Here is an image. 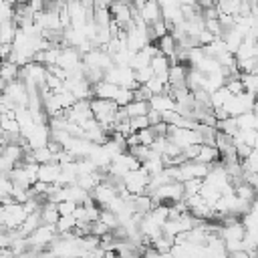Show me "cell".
Returning <instances> with one entry per match:
<instances>
[{
  "label": "cell",
  "instance_id": "1",
  "mask_svg": "<svg viewBox=\"0 0 258 258\" xmlns=\"http://www.w3.org/2000/svg\"><path fill=\"white\" fill-rule=\"evenodd\" d=\"M149 173L139 167V169H129L125 175H123V183H125V189L131 194V196H141V194H147V183H149Z\"/></svg>",
  "mask_w": 258,
  "mask_h": 258
},
{
  "label": "cell",
  "instance_id": "2",
  "mask_svg": "<svg viewBox=\"0 0 258 258\" xmlns=\"http://www.w3.org/2000/svg\"><path fill=\"white\" fill-rule=\"evenodd\" d=\"M56 236H58V232H56V226H54V224H40V226L26 238V242H28L30 248L46 250V248L50 246V242H52Z\"/></svg>",
  "mask_w": 258,
  "mask_h": 258
},
{
  "label": "cell",
  "instance_id": "3",
  "mask_svg": "<svg viewBox=\"0 0 258 258\" xmlns=\"http://www.w3.org/2000/svg\"><path fill=\"white\" fill-rule=\"evenodd\" d=\"M210 167H212V163L208 165V163H200V161H196V159H187V161H183L181 165H177L179 175H181V181H185V179H194V177L204 179V177L208 175Z\"/></svg>",
  "mask_w": 258,
  "mask_h": 258
},
{
  "label": "cell",
  "instance_id": "4",
  "mask_svg": "<svg viewBox=\"0 0 258 258\" xmlns=\"http://www.w3.org/2000/svg\"><path fill=\"white\" fill-rule=\"evenodd\" d=\"M2 208H4V226H6L8 230H16V228L24 222V218L28 216V214L24 212L22 204H18V202L6 204V206H2Z\"/></svg>",
  "mask_w": 258,
  "mask_h": 258
},
{
  "label": "cell",
  "instance_id": "5",
  "mask_svg": "<svg viewBox=\"0 0 258 258\" xmlns=\"http://www.w3.org/2000/svg\"><path fill=\"white\" fill-rule=\"evenodd\" d=\"M81 62H83V54H81L75 46H62V48H60L58 60H56V64H58L60 69L71 71V69H75V67L81 64Z\"/></svg>",
  "mask_w": 258,
  "mask_h": 258
},
{
  "label": "cell",
  "instance_id": "6",
  "mask_svg": "<svg viewBox=\"0 0 258 258\" xmlns=\"http://www.w3.org/2000/svg\"><path fill=\"white\" fill-rule=\"evenodd\" d=\"M91 194V198L95 200V204L97 206H101V208H105L109 202H113L115 198H117V191L109 185V183H105V181H101L93 191H89Z\"/></svg>",
  "mask_w": 258,
  "mask_h": 258
},
{
  "label": "cell",
  "instance_id": "7",
  "mask_svg": "<svg viewBox=\"0 0 258 258\" xmlns=\"http://www.w3.org/2000/svg\"><path fill=\"white\" fill-rule=\"evenodd\" d=\"M187 71H189V67L183 64V62L169 64V71H167V83H169L171 87H185Z\"/></svg>",
  "mask_w": 258,
  "mask_h": 258
},
{
  "label": "cell",
  "instance_id": "8",
  "mask_svg": "<svg viewBox=\"0 0 258 258\" xmlns=\"http://www.w3.org/2000/svg\"><path fill=\"white\" fill-rule=\"evenodd\" d=\"M60 173V165L56 161H48V163H40L38 171H36V179L44 181V183H54L56 177Z\"/></svg>",
  "mask_w": 258,
  "mask_h": 258
},
{
  "label": "cell",
  "instance_id": "9",
  "mask_svg": "<svg viewBox=\"0 0 258 258\" xmlns=\"http://www.w3.org/2000/svg\"><path fill=\"white\" fill-rule=\"evenodd\" d=\"M175 107H177V103L167 93H159V95H153L149 99V109H155L159 113H163V111H175Z\"/></svg>",
  "mask_w": 258,
  "mask_h": 258
},
{
  "label": "cell",
  "instance_id": "10",
  "mask_svg": "<svg viewBox=\"0 0 258 258\" xmlns=\"http://www.w3.org/2000/svg\"><path fill=\"white\" fill-rule=\"evenodd\" d=\"M117 91H119V85H115V83H111V81H105V79L93 85V97H99V99H109V101H113L115 95H117Z\"/></svg>",
  "mask_w": 258,
  "mask_h": 258
},
{
  "label": "cell",
  "instance_id": "11",
  "mask_svg": "<svg viewBox=\"0 0 258 258\" xmlns=\"http://www.w3.org/2000/svg\"><path fill=\"white\" fill-rule=\"evenodd\" d=\"M169 58L165 56V54H161V52H157L155 56H151V60H149V67H151V71H153V75L155 77H159V79H163L165 83H167V71H169Z\"/></svg>",
  "mask_w": 258,
  "mask_h": 258
},
{
  "label": "cell",
  "instance_id": "12",
  "mask_svg": "<svg viewBox=\"0 0 258 258\" xmlns=\"http://www.w3.org/2000/svg\"><path fill=\"white\" fill-rule=\"evenodd\" d=\"M139 16L147 24H151V22H155V20L161 18V6L157 4V0H145L143 6L139 8Z\"/></svg>",
  "mask_w": 258,
  "mask_h": 258
},
{
  "label": "cell",
  "instance_id": "13",
  "mask_svg": "<svg viewBox=\"0 0 258 258\" xmlns=\"http://www.w3.org/2000/svg\"><path fill=\"white\" fill-rule=\"evenodd\" d=\"M101 181H103V173L101 171H91V173L77 175V185L83 187L85 191H93Z\"/></svg>",
  "mask_w": 258,
  "mask_h": 258
},
{
  "label": "cell",
  "instance_id": "14",
  "mask_svg": "<svg viewBox=\"0 0 258 258\" xmlns=\"http://www.w3.org/2000/svg\"><path fill=\"white\" fill-rule=\"evenodd\" d=\"M196 161L208 163V165L220 161V151H218V147H216V145H206V143H202V145H200V151H198V155H196Z\"/></svg>",
  "mask_w": 258,
  "mask_h": 258
},
{
  "label": "cell",
  "instance_id": "15",
  "mask_svg": "<svg viewBox=\"0 0 258 258\" xmlns=\"http://www.w3.org/2000/svg\"><path fill=\"white\" fill-rule=\"evenodd\" d=\"M222 40L226 42V48H228L230 52H236V50H238V46H240V44H242V40H244V34L234 26V28L224 30Z\"/></svg>",
  "mask_w": 258,
  "mask_h": 258
},
{
  "label": "cell",
  "instance_id": "16",
  "mask_svg": "<svg viewBox=\"0 0 258 258\" xmlns=\"http://www.w3.org/2000/svg\"><path fill=\"white\" fill-rule=\"evenodd\" d=\"M24 147L22 145H18V143H6L4 147H2V155L12 163V165H18L22 159H24Z\"/></svg>",
  "mask_w": 258,
  "mask_h": 258
},
{
  "label": "cell",
  "instance_id": "17",
  "mask_svg": "<svg viewBox=\"0 0 258 258\" xmlns=\"http://www.w3.org/2000/svg\"><path fill=\"white\" fill-rule=\"evenodd\" d=\"M20 77V67L12 60H0V79L10 83V81H16Z\"/></svg>",
  "mask_w": 258,
  "mask_h": 258
},
{
  "label": "cell",
  "instance_id": "18",
  "mask_svg": "<svg viewBox=\"0 0 258 258\" xmlns=\"http://www.w3.org/2000/svg\"><path fill=\"white\" fill-rule=\"evenodd\" d=\"M157 48H159L161 54H165V56L169 58V56H173V52H175V48H177V40L173 38L171 32H167V34H163L161 38H157Z\"/></svg>",
  "mask_w": 258,
  "mask_h": 258
},
{
  "label": "cell",
  "instance_id": "19",
  "mask_svg": "<svg viewBox=\"0 0 258 258\" xmlns=\"http://www.w3.org/2000/svg\"><path fill=\"white\" fill-rule=\"evenodd\" d=\"M58 210H56V204L52 202H44L42 208H40V222L42 224H56L58 220Z\"/></svg>",
  "mask_w": 258,
  "mask_h": 258
},
{
  "label": "cell",
  "instance_id": "20",
  "mask_svg": "<svg viewBox=\"0 0 258 258\" xmlns=\"http://www.w3.org/2000/svg\"><path fill=\"white\" fill-rule=\"evenodd\" d=\"M16 30H18V26H16L14 20H2V22H0V44L12 42Z\"/></svg>",
  "mask_w": 258,
  "mask_h": 258
},
{
  "label": "cell",
  "instance_id": "21",
  "mask_svg": "<svg viewBox=\"0 0 258 258\" xmlns=\"http://www.w3.org/2000/svg\"><path fill=\"white\" fill-rule=\"evenodd\" d=\"M240 81L244 85V91L250 95H258V73H240Z\"/></svg>",
  "mask_w": 258,
  "mask_h": 258
},
{
  "label": "cell",
  "instance_id": "22",
  "mask_svg": "<svg viewBox=\"0 0 258 258\" xmlns=\"http://www.w3.org/2000/svg\"><path fill=\"white\" fill-rule=\"evenodd\" d=\"M123 109H125L127 117L147 115V111H149V103H147V101H131V103H127V105H125Z\"/></svg>",
  "mask_w": 258,
  "mask_h": 258
},
{
  "label": "cell",
  "instance_id": "23",
  "mask_svg": "<svg viewBox=\"0 0 258 258\" xmlns=\"http://www.w3.org/2000/svg\"><path fill=\"white\" fill-rule=\"evenodd\" d=\"M216 129L222 131V133H226V135H230V137H234V135L238 133L236 117H228V119H224V121H218V123H216Z\"/></svg>",
  "mask_w": 258,
  "mask_h": 258
},
{
  "label": "cell",
  "instance_id": "24",
  "mask_svg": "<svg viewBox=\"0 0 258 258\" xmlns=\"http://www.w3.org/2000/svg\"><path fill=\"white\" fill-rule=\"evenodd\" d=\"M30 155L36 163H48V161H54V155L50 153V149L44 145V147H36V149H30Z\"/></svg>",
  "mask_w": 258,
  "mask_h": 258
},
{
  "label": "cell",
  "instance_id": "25",
  "mask_svg": "<svg viewBox=\"0 0 258 258\" xmlns=\"http://www.w3.org/2000/svg\"><path fill=\"white\" fill-rule=\"evenodd\" d=\"M75 224H77V218L73 214H69V216H58V220H56L54 226H56V232L62 234V232H73Z\"/></svg>",
  "mask_w": 258,
  "mask_h": 258
},
{
  "label": "cell",
  "instance_id": "26",
  "mask_svg": "<svg viewBox=\"0 0 258 258\" xmlns=\"http://www.w3.org/2000/svg\"><path fill=\"white\" fill-rule=\"evenodd\" d=\"M149 60H151V56L141 48V50H137L135 54H133V58H131V69L133 71H137V69H143V67H149Z\"/></svg>",
  "mask_w": 258,
  "mask_h": 258
},
{
  "label": "cell",
  "instance_id": "27",
  "mask_svg": "<svg viewBox=\"0 0 258 258\" xmlns=\"http://www.w3.org/2000/svg\"><path fill=\"white\" fill-rule=\"evenodd\" d=\"M99 220L105 224V226H109V230H115L117 226H119V220H117V214L115 212H111V210H107V208H101V214H99Z\"/></svg>",
  "mask_w": 258,
  "mask_h": 258
},
{
  "label": "cell",
  "instance_id": "28",
  "mask_svg": "<svg viewBox=\"0 0 258 258\" xmlns=\"http://www.w3.org/2000/svg\"><path fill=\"white\" fill-rule=\"evenodd\" d=\"M236 123H238V129H254V123H256L254 111H246V113L238 115L236 117Z\"/></svg>",
  "mask_w": 258,
  "mask_h": 258
},
{
  "label": "cell",
  "instance_id": "29",
  "mask_svg": "<svg viewBox=\"0 0 258 258\" xmlns=\"http://www.w3.org/2000/svg\"><path fill=\"white\" fill-rule=\"evenodd\" d=\"M113 101L117 103V107H125L127 103L133 101V91L131 89H125V87H119V91H117V95H115Z\"/></svg>",
  "mask_w": 258,
  "mask_h": 258
},
{
  "label": "cell",
  "instance_id": "30",
  "mask_svg": "<svg viewBox=\"0 0 258 258\" xmlns=\"http://www.w3.org/2000/svg\"><path fill=\"white\" fill-rule=\"evenodd\" d=\"M181 183H183V198H185V196H194V194H198L200 187H202V183H204V179L194 177V179H185V181H181Z\"/></svg>",
  "mask_w": 258,
  "mask_h": 258
},
{
  "label": "cell",
  "instance_id": "31",
  "mask_svg": "<svg viewBox=\"0 0 258 258\" xmlns=\"http://www.w3.org/2000/svg\"><path fill=\"white\" fill-rule=\"evenodd\" d=\"M145 87L151 91V95H159V93H163V91H165V81L153 75V77H151V79L145 83Z\"/></svg>",
  "mask_w": 258,
  "mask_h": 258
},
{
  "label": "cell",
  "instance_id": "32",
  "mask_svg": "<svg viewBox=\"0 0 258 258\" xmlns=\"http://www.w3.org/2000/svg\"><path fill=\"white\" fill-rule=\"evenodd\" d=\"M240 163H242V169H248V171L258 173V151L252 149V153H250L246 159H242Z\"/></svg>",
  "mask_w": 258,
  "mask_h": 258
},
{
  "label": "cell",
  "instance_id": "33",
  "mask_svg": "<svg viewBox=\"0 0 258 258\" xmlns=\"http://www.w3.org/2000/svg\"><path fill=\"white\" fill-rule=\"evenodd\" d=\"M137 135H139V143H141V145H151V143L155 141V133H153V129H151V127L139 129V131H137Z\"/></svg>",
  "mask_w": 258,
  "mask_h": 258
},
{
  "label": "cell",
  "instance_id": "34",
  "mask_svg": "<svg viewBox=\"0 0 258 258\" xmlns=\"http://www.w3.org/2000/svg\"><path fill=\"white\" fill-rule=\"evenodd\" d=\"M133 73H135V81H137L139 85H145V83L153 77L151 67H143V69H137V71H133Z\"/></svg>",
  "mask_w": 258,
  "mask_h": 258
},
{
  "label": "cell",
  "instance_id": "35",
  "mask_svg": "<svg viewBox=\"0 0 258 258\" xmlns=\"http://www.w3.org/2000/svg\"><path fill=\"white\" fill-rule=\"evenodd\" d=\"M129 125L133 131H139V129H145L149 127V121H147V115H137V117H129Z\"/></svg>",
  "mask_w": 258,
  "mask_h": 258
},
{
  "label": "cell",
  "instance_id": "36",
  "mask_svg": "<svg viewBox=\"0 0 258 258\" xmlns=\"http://www.w3.org/2000/svg\"><path fill=\"white\" fill-rule=\"evenodd\" d=\"M151 97H153V95H151V91H149L145 85H139V87L133 91V101H147V103H149Z\"/></svg>",
  "mask_w": 258,
  "mask_h": 258
},
{
  "label": "cell",
  "instance_id": "37",
  "mask_svg": "<svg viewBox=\"0 0 258 258\" xmlns=\"http://www.w3.org/2000/svg\"><path fill=\"white\" fill-rule=\"evenodd\" d=\"M75 208H77V204H75V202H71V200H62V202H58V204H56V210H58V214H60V216H69V214H73V212H75Z\"/></svg>",
  "mask_w": 258,
  "mask_h": 258
},
{
  "label": "cell",
  "instance_id": "38",
  "mask_svg": "<svg viewBox=\"0 0 258 258\" xmlns=\"http://www.w3.org/2000/svg\"><path fill=\"white\" fill-rule=\"evenodd\" d=\"M12 179L8 177V173H0V196H8L12 194Z\"/></svg>",
  "mask_w": 258,
  "mask_h": 258
},
{
  "label": "cell",
  "instance_id": "39",
  "mask_svg": "<svg viewBox=\"0 0 258 258\" xmlns=\"http://www.w3.org/2000/svg\"><path fill=\"white\" fill-rule=\"evenodd\" d=\"M89 224H91V234H95V236H105L107 232H111L109 226H105L101 220H95V222H89Z\"/></svg>",
  "mask_w": 258,
  "mask_h": 258
},
{
  "label": "cell",
  "instance_id": "40",
  "mask_svg": "<svg viewBox=\"0 0 258 258\" xmlns=\"http://www.w3.org/2000/svg\"><path fill=\"white\" fill-rule=\"evenodd\" d=\"M234 147H236V155H238V159L242 161V159H246L250 153H252V147L250 145H246V143H234Z\"/></svg>",
  "mask_w": 258,
  "mask_h": 258
},
{
  "label": "cell",
  "instance_id": "41",
  "mask_svg": "<svg viewBox=\"0 0 258 258\" xmlns=\"http://www.w3.org/2000/svg\"><path fill=\"white\" fill-rule=\"evenodd\" d=\"M196 38H198V44H200V46H206V44H210L216 36H214L210 30H206V26H204V30H200V34H198Z\"/></svg>",
  "mask_w": 258,
  "mask_h": 258
},
{
  "label": "cell",
  "instance_id": "42",
  "mask_svg": "<svg viewBox=\"0 0 258 258\" xmlns=\"http://www.w3.org/2000/svg\"><path fill=\"white\" fill-rule=\"evenodd\" d=\"M147 121H149V125H157V123H161V113L155 111V109H149V111H147Z\"/></svg>",
  "mask_w": 258,
  "mask_h": 258
},
{
  "label": "cell",
  "instance_id": "43",
  "mask_svg": "<svg viewBox=\"0 0 258 258\" xmlns=\"http://www.w3.org/2000/svg\"><path fill=\"white\" fill-rule=\"evenodd\" d=\"M12 42H8V44H0V60H8L10 58V54H12Z\"/></svg>",
  "mask_w": 258,
  "mask_h": 258
},
{
  "label": "cell",
  "instance_id": "44",
  "mask_svg": "<svg viewBox=\"0 0 258 258\" xmlns=\"http://www.w3.org/2000/svg\"><path fill=\"white\" fill-rule=\"evenodd\" d=\"M157 4L161 8H165V6H179V0H157Z\"/></svg>",
  "mask_w": 258,
  "mask_h": 258
},
{
  "label": "cell",
  "instance_id": "45",
  "mask_svg": "<svg viewBox=\"0 0 258 258\" xmlns=\"http://www.w3.org/2000/svg\"><path fill=\"white\" fill-rule=\"evenodd\" d=\"M196 4L204 10V8H210V6H214V0H196Z\"/></svg>",
  "mask_w": 258,
  "mask_h": 258
},
{
  "label": "cell",
  "instance_id": "46",
  "mask_svg": "<svg viewBox=\"0 0 258 258\" xmlns=\"http://www.w3.org/2000/svg\"><path fill=\"white\" fill-rule=\"evenodd\" d=\"M36 258H56V256H54V254H52L50 250H40Z\"/></svg>",
  "mask_w": 258,
  "mask_h": 258
},
{
  "label": "cell",
  "instance_id": "47",
  "mask_svg": "<svg viewBox=\"0 0 258 258\" xmlns=\"http://www.w3.org/2000/svg\"><path fill=\"white\" fill-rule=\"evenodd\" d=\"M2 224H4V208L0 206V226H2Z\"/></svg>",
  "mask_w": 258,
  "mask_h": 258
},
{
  "label": "cell",
  "instance_id": "48",
  "mask_svg": "<svg viewBox=\"0 0 258 258\" xmlns=\"http://www.w3.org/2000/svg\"><path fill=\"white\" fill-rule=\"evenodd\" d=\"M4 89H6V81L0 79V93H4Z\"/></svg>",
  "mask_w": 258,
  "mask_h": 258
},
{
  "label": "cell",
  "instance_id": "49",
  "mask_svg": "<svg viewBox=\"0 0 258 258\" xmlns=\"http://www.w3.org/2000/svg\"><path fill=\"white\" fill-rule=\"evenodd\" d=\"M254 117H256V123H254V129H258V113H254Z\"/></svg>",
  "mask_w": 258,
  "mask_h": 258
}]
</instances>
